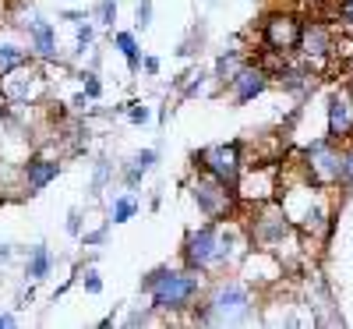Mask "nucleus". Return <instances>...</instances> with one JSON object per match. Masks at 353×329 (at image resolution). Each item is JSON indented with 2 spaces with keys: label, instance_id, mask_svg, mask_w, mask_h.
I'll use <instances>...</instances> for the list:
<instances>
[{
  "label": "nucleus",
  "instance_id": "nucleus-1",
  "mask_svg": "<svg viewBox=\"0 0 353 329\" xmlns=\"http://www.w3.org/2000/svg\"><path fill=\"white\" fill-rule=\"evenodd\" d=\"M141 290L152 297L156 312H181L198 297L201 273L198 269H170V265H163V269H152V273L141 280Z\"/></svg>",
  "mask_w": 353,
  "mask_h": 329
},
{
  "label": "nucleus",
  "instance_id": "nucleus-2",
  "mask_svg": "<svg viewBox=\"0 0 353 329\" xmlns=\"http://www.w3.org/2000/svg\"><path fill=\"white\" fill-rule=\"evenodd\" d=\"M181 255H184V265L198 269V273H209V269L223 265V223L212 220V223L188 230Z\"/></svg>",
  "mask_w": 353,
  "mask_h": 329
},
{
  "label": "nucleus",
  "instance_id": "nucleus-3",
  "mask_svg": "<svg viewBox=\"0 0 353 329\" xmlns=\"http://www.w3.org/2000/svg\"><path fill=\"white\" fill-rule=\"evenodd\" d=\"M304 173L318 188H332L343 181V149H336V138H314L304 149Z\"/></svg>",
  "mask_w": 353,
  "mask_h": 329
},
{
  "label": "nucleus",
  "instance_id": "nucleus-4",
  "mask_svg": "<svg viewBox=\"0 0 353 329\" xmlns=\"http://www.w3.org/2000/svg\"><path fill=\"white\" fill-rule=\"evenodd\" d=\"M191 198H194L198 213L205 220H223L230 209L237 205L241 195H237V188H230V185L219 181V177L201 170V177H194V181H191Z\"/></svg>",
  "mask_w": 353,
  "mask_h": 329
},
{
  "label": "nucleus",
  "instance_id": "nucleus-5",
  "mask_svg": "<svg viewBox=\"0 0 353 329\" xmlns=\"http://www.w3.org/2000/svg\"><path fill=\"white\" fill-rule=\"evenodd\" d=\"M194 163L205 173L219 177V181L230 185V188L241 185V170H244V163H241V142H219V145L201 149V153H194Z\"/></svg>",
  "mask_w": 353,
  "mask_h": 329
},
{
  "label": "nucleus",
  "instance_id": "nucleus-6",
  "mask_svg": "<svg viewBox=\"0 0 353 329\" xmlns=\"http://www.w3.org/2000/svg\"><path fill=\"white\" fill-rule=\"evenodd\" d=\"M290 230H293V220L286 216L283 202H279V205L269 202V205L258 209V216H254V223H251V241H254L261 252H279L283 241L290 237Z\"/></svg>",
  "mask_w": 353,
  "mask_h": 329
},
{
  "label": "nucleus",
  "instance_id": "nucleus-7",
  "mask_svg": "<svg viewBox=\"0 0 353 329\" xmlns=\"http://www.w3.org/2000/svg\"><path fill=\"white\" fill-rule=\"evenodd\" d=\"M209 305H212L216 322H244L251 319V290L237 280H223L212 287Z\"/></svg>",
  "mask_w": 353,
  "mask_h": 329
},
{
  "label": "nucleus",
  "instance_id": "nucleus-8",
  "mask_svg": "<svg viewBox=\"0 0 353 329\" xmlns=\"http://www.w3.org/2000/svg\"><path fill=\"white\" fill-rule=\"evenodd\" d=\"M261 39L272 53H290V50H301L304 39V21L293 18V15H269L261 25Z\"/></svg>",
  "mask_w": 353,
  "mask_h": 329
},
{
  "label": "nucleus",
  "instance_id": "nucleus-9",
  "mask_svg": "<svg viewBox=\"0 0 353 329\" xmlns=\"http://www.w3.org/2000/svg\"><path fill=\"white\" fill-rule=\"evenodd\" d=\"M0 85H4V96L11 100V103H32L39 93H43V71L39 68H32V64H21L18 71H11V75H4L0 78Z\"/></svg>",
  "mask_w": 353,
  "mask_h": 329
},
{
  "label": "nucleus",
  "instance_id": "nucleus-10",
  "mask_svg": "<svg viewBox=\"0 0 353 329\" xmlns=\"http://www.w3.org/2000/svg\"><path fill=\"white\" fill-rule=\"evenodd\" d=\"M230 85V96H233V103H254L261 93H265V85H269V71H265L261 64H244V68H237L233 71V78L226 82Z\"/></svg>",
  "mask_w": 353,
  "mask_h": 329
},
{
  "label": "nucleus",
  "instance_id": "nucleus-11",
  "mask_svg": "<svg viewBox=\"0 0 353 329\" xmlns=\"http://www.w3.org/2000/svg\"><path fill=\"white\" fill-rule=\"evenodd\" d=\"M353 135V88L343 85L329 96V138L346 142Z\"/></svg>",
  "mask_w": 353,
  "mask_h": 329
},
{
  "label": "nucleus",
  "instance_id": "nucleus-12",
  "mask_svg": "<svg viewBox=\"0 0 353 329\" xmlns=\"http://www.w3.org/2000/svg\"><path fill=\"white\" fill-rule=\"evenodd\" d=\"M301 53H304V61L311 71H318L321 64L329 61V53H332V32L325 25H304V39H301Z\"/></svg>",
  "mask_w": 353,
  "mask_h": 329
},
{
  "label": "nucleus",
  "instance_id": "nucleus-13",
  "mask_svg": "<svg viewBox=\"0 0 353 329\" xmlns=\"http://www.w3.org/2000/svg\"><path fill=\"white\" fill-rule=\"evenodd\" d=\"M25 32H28V50H32L39 61H57V28L50 21L32 15L25 21Z\"/></svg>",
  "mask_w": 353,
  "mask_h": 329
},
{
  "label": "nucleus",
  "instance_id": "nucleus-14",
  "mask_svg": "<svg viewBox=\"0 0 353 329\" xmlns=\"http://www.w3.org/2000/svg\"><path fill=\"white\" fill-rule=\"evenodd\" d=\"M57 173H61V163H57V160H46V156L28 160L25 163V188L36 195V191H43L46 185L57 181Z\"/></svg>",
  "mask_w": 353,
  "mask_h": 329
},
{
  "label": "nucleus",
  "instance_id": "nucleus-15",
  "mask_svg": "<svg viewBox=\"0 0 353 329\" xmlns=\"http://www.w3.org/2000/svg\"><path fill=\"white\" fill-rule=\"evenodd\" d=\"M28 57H32V50H25L18 39H11V36L0 32V78L11 75V71H18L21 64H28Z\"/></svg>",
  "mask_w": 353,
  "mask_h": 329
},
{
  "label": "nucleus",
  "instance_id": "nucleus-16",
  "mask_svg": "<svg viewBox=\"0 0 353 329\" xmlns=\"http://www.w3.org/2000/svg\"><path fill=\"white\" fill-rule=\"evenodd\" d=\"M156 163H159V153H156V149H141V153H134V160H131L128 170H124V185H128V188H138L141 177L149 173Z\"/></svg>",
  "mask_w": 353,
  "mask_h": 329
},
{
  "label": "nucleus",
  "instance_id": "nucleus-17",
  "mask_svg": "<svg viewBox=\"0 0 353 329\" xmlns=\"http://www.w3.org/2000/svg\"><path fill=\"white\" fill-rule=\"evenodd\" d=\"M50 269H53V255L46 245H36L32 252H28V262H25V276L28 280H46L50 276Z\"/></svg>",
  "mask_w": 353,
  "mask_h": 329
},
{
  "label": "nucleus",
  "instance_id": "nucleus-18",
  "mask_svg": "<svg viewBox=\"0 0 353 329\" xmlns=\"http://www.w3.org/2000/svg\"><path fill=\"white\" fill-rule=\"evenodd\" d=\"M113 46L124 53V61H128V68H131V71H138V68H141V50H138L134 32H117V36H113Z\"/></svg>",
  "mask_w": 353,
  "mask_h": 329
},
{
  "label": "nucleus",
  "instance_id": "nucleus-19",
  "mask_svg": "<svg viewBox=\"0 0 353 329\" xmlns=\"http://www.w3.org/2000/svg\"><path fill=\"white\" fill-rule=\"evenodd\" d=\"M237 68H244V61H241V53H237V50H230V53H223L219 61H216V78L230 82Z\"/></svg>",
  "mask_w": 353,
  "mask_h": 329
},
{
  "label": "nucleus",
  "instance_id": "nucleus-20",
  "mask_svg": "<svg viewBox=\"0 0 353 329\" xmlns=\"http://www.w3.org/2000/svg\"><path fill=\"white\" fill-rule=\"evenodd\" d=\"M134 213H138V202H134V195H121V198L113 202V213H110V216H113V223H128Z\"/></svg>",
  "mask_w": 353,
  "mask_h": 329
},
{
  "label": "nucleus",
  "instance_id": "nucleus-21",
  "mask_svg": "<svg viewBox=\"0 0 353 329\" xmlns=\"http://www.w3.org/2000/svg\"><path fill=\"white\" fill-rule=\"evenodd\" d=\"M78 78H81V93H85L88 100H99V96H103V82H99L96 71H81Z\"/></svg>",
  "mask_w": 353,
  "mask_h": 329
},
{
  "label": "nucleus",
  "instance_id": "nucleus-22",
  "mask_svg": "<svg viewBox=\"0 0 353 329\" xmlns=\"http://www.w3.org/2000/svg\"><path fill=\"white\" fill-rule=\"evenodd\" d=\"M117 110L128 113V117H131V124H145V121L152 117V110L145 106V103H124V106H117Z\"/></svg>",
  "mask_w": 353,
  "mask_h": 329
},
{
  "label": "nucleus",
  "instance_id": "nucleus-23",
  "mask_svg": "<svg viewBox=\"0 0 353 329\" xmlns=\"http://www.w3.org/2000/svg\"><path fill=\"white\" fill-rule=\"evenodd\" d=\"M134 25L141 28V32L152 25V0H138V8H134Z\"/></svg>",
  "mask_w": 353,
  "mask_h": 329
},
{
  "label": "nucleus",
  "instance_id": "nucleus-24",
  "mask_svg": "<svg viewBox=\"0 0 353 329\" xmlns=\"http://www.w3.org/2000/svg\"><path fill=\"white\" fill-rule=\"evenodd\" d=\"M92 25H88V21H78V39H74V53H85L88 46H92Z\"/></svg>",
  "mask_w": 353,
  "mask_h": 329
},
{
  "label": "nucleus",
  "instance_id": "nucleus-25",
  "mask_svg": "<svg viewBox=\"0 0 353 329\" xmlns=\"http://www.w3.org/2000/svg\"><path fill=\"white\" fill-rule=\"evenodd\" d=\"M205 78H209V71H194V75H191V82L184 85V96H188V100H191V96H198L201 88H205Z\"/></svg>",
  "mask_w": 353,
  "mask_h": 329
},
{
  "label": "nucleus",
  "instance_id": "nucleus-26",
  "mask_svg": "<svg viewBox=\"0 0 353 329\" xmlns=\"http://www.w3.org/2000/svg\"><path fill=\"white\" fill-rule=\"evenodd\" d=\"M99 21L113 28V21H117V0H99Z\"/></svg>",
  "mask_w": 353,
  "mask_h": 329
},
{
  "label": "nucleus",
  "instance_id": "nucleus-27",
  "mask_svg": "<svg viewBox=\"0 0 353 329\" xmlns=\"http://www.w3.org/2000/svg\"><path fill=\"white\" fill-rule=\"evenodd\" d=\"M85 290L88 294H103V280H99L96 269H85Z\"/></svg>",
  "mask_w": 353,
  "mask_h": 329
},
{
  "label": "nucleus",
  "instance_id": "nucleus-28",
  "mask_svg": "<svg viewBox=\"0 0 353 329\" xmlns=\"http://www.w3.org/2000/svg\"><path fill=\"white\" fill-rule=\"evenodd\" d=\"M339 185H353V149L343 153V181Z\"/></svg>",
  "mask_w": 353,
  "mask_h": 329
},
{
  "label": "nucleus",
  "instance_id": "nucleus-29",
  "mask_svg": "<svg viewBox=\"0 0 353 329\" xmlns=\"http://www.w3.org/2000/svg\"><path fill=\"white\" fill-rule=\"evenodd\" d=\"M106 177H110V163H106V160H99V163H96V181H92V191H99V188L106 185Z\"/></svg>",
  "mask_w": 353,
  "mask_h": 329
},
{
  "label": "nucleus",
  "instance_id": "nucleus-30",
  "mask_svg": "<svg viewBox=\"0 0 353 329\" xmlns=\"http://www.w3.org/2000/svg\"><path fill=\"white\" fill-rule=\"evenodd\" d=\"M68 234H71V237L81 234V216H78V209H71V213H68Z\"/></svg>",
  "mask_w": 353,
  "mask_h": 329
},
{
  "label": "nucleus",
  "instance_id": "nucleus-31",
  "mask_svg": "<svg viewBox=\"0 0 353 329\" xmlns=\"http://www.w3.org/2000/svg\"><path fill=\"white\" fill-rule=\"evenodd\" d=\"M141 68L149 75H159V57H141Z\"/></svg>",
  "mask_w": 353,
  "mask_h": 329
},
{
  "label": "nucleus",
  "instance_id": "nucleus-32",
  "mask_svg": "<svg viewBox=\"0 0 353 329\" xmlns=\"http://www.w3.org/2000/svg\"><path fill=\"white\" fill-rule=\"evenodd\" d=\"M339 15H343L346 25H353V0H343V4H339Z\"/></svg>",
  "mask_w": 353,
  "mask_h": 329
},
{
  "label": "nucleus",
  "instance_id": "nucleus-33",
  "mask_svg": "<svg viewBox=\"0 0 353 329\" xmlns=\"http://www.w3.org/2000/svg\"><path fill=\"white\" fill-rule=\"evenodd\" d=\"M103 237H106V230H92V234H88V237H85V245H99V241H103Z\"/></svg>",
  "mask_w": 353,
  "mask_h": 329
},
{
  "label": "nucleus",
  "instance_id": "nucleus-34",
  "mask_svg": "<svg viewBox=\"0 0 353 329\" xmlns=\"http://www.w3.org/2000/svg\"><path fill=\"white\" fill-rule=\"evenodd\" d=\"M141 322H149V315H145V312H138V315L128 319V326H141Z\"/></svg>",
  "mask_w": 353,
  "mask_h": 329
},
{
  "label": "nucleus",
  "instance_id": "nucleus-35",
  "mask_svg": "<svg viewBox=\"0 0 353 329\" xmlns=\"http://www.w3.org/2000/svg\"><path fill=\"white\" fill-rule=\"evenodd\" d=\"M8 326H14V315H8V312H0V329H8Z\"/></svg>",
  "mask_w": 353,
  "mask_h": 329
},
{
  "label": "nucleus",
  "instance_id": "nucleus-36",
  "mask_svg": "<svg viewBox=\"0 0 353 329\" xmlns=\"http://www.w3.org/2000/svg\"><path fill=\"white\" fill-rule=\"evenodd\" d=\"M85 106H88V96H85V93H81V96H74V110H85Z\"/></svg>",
  "mask_w": 353,
  "mask_h": 329
},
{
  "label": "nucleus",
  "instance_id": "nucleus-37",
  "mask_svg": "<svg viewBox=\"0 0 353 329\" xmlns=\"http://www.w3.org/2000/svg\"><path fill=\"white\" fill-rule=\"evenodd\" d=\"M0 258H11V248L8 245H0Z\"/></svg>",
  "mask_w": 353,
  "mask_h": 329
}]
</instances>
